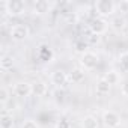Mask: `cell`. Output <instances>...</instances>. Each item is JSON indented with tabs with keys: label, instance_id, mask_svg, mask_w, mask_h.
I'll use <instances>...</instances> for the list:
<instances>
[{
	"label": "cell",
	"instance_id": "1",
	"mask_svg": "<svg viewBox=\"0 0 128 128\" xmlns=\"http://www.w3.org/2000/svg\"><path fill=\"white\" fill-rule=\"evenodd\" d=\"M94 9L96 12V17L106 18V17L113 15V12L116 9V3L112 2V0H96L94 3Z\"/></svg>",
	"mask_w": 128,
	"mask_h": 128
},
{
	"label": "cell",
	"instance_id": "2",
	"mask_svg": "<svg viewBox=\"0 0 128 128\" xmlns=\"http://www.w3.org/2000/svg\"><path fill=\"white\" fill-rule=\"evenodd\" d=\"M98 62H100L98 56H96L95 53H92V51H86V53L82 54V57H80V65H82V68H83L84 71H92V70H95V68L98 66Z\"/></svg>",
	"mask_w": 128,
	"mask_h": 128
},
{
	"label": "cell",
	"instance_id": "3",
	"mask_svg": "<svg viewBox=\"0 0 128 128\" xmlns=\"http://www.w3.org/2000/svg\"><path fill=\"white\" fill-rule=\"evenodd\" d=\"M107 27H108V23L106 21V18H101V17H95L89 23V32L98 36L104 35L107 32Z\"/></svg>",
	"mask_w": 128,
	"mask_h": 128
},
{
	"label": "cell",
	"instance_id": "4",
	"mask_svg": "<svg viewBox=\"0 0 128 128\" xmlns=\"http://www.w3.org/2000/svg\"><path fill=\"white\" fill-rule=\"evenodd\" d=\"M29 33H30V30H29V27L26 24H15V26L11 27V32H9L11 38L14 41H17V42H21V41L27 39Z\"/></svg>",
	"mask_w": 128,
	"mask_h": 128
},
{
	"label": "cell",
	"instance_id": "5",
	"mask_svg": "<svg viewBox=\"0 0 128 128\" xmlns=\"http://www.w3.org/2000/svg\"><path fill=\"white\" fill-rule=\"evenodd\" d=\"M102 122L107 128H118L120 125V116L113 110H106L102 113Z\"/></svg>",
	"mask_w": 128,
	"mask_h": 128
},
{
	"label": "cell",
	"instance_id": "6",
	"mask_svg": "<svg viewBox=\"0 0 128 128\" xmlns=\"http://www.w3.org/2000/svg\"><path fill=\"white\" fill-rule=\"evenodd\" d=\"M33 94L32 90V83L29 82H18L14 86V95L18 98H27Z\"/></svg>",
	"mask_w": 128,
	"mask_h": 128
},
{
	"label": "cell",
	"instance_id": "7",
	"mask_svg": "<svg viewBox=\"0 0 128 128\" xmlns=\"http://www.w3.org/2000/svg\"><path fill=\"white\" fill-rule=\"evenodd\" d=\"M50 80H51V83H53L57 89H60V88H65V86H66V83H68L70 77H68V74H66L65 71H62V70H56V71L51 74Z\"/></svg>",
	"mask_w": 128,
	"mask_h": 128
},
{
	"label": "cell",
	"instance_id": "8",
	"mask_svg": "<svg viewBox=\"0 0 128 128\" xmlns=\"http://www.w3.org/2000/svg\"><path fill=\"white\" fill-rule=\"evenodd\" d=\"M26 9L23 0H9L8 2V14L9 15H21Z\"/></svg>",
	"mask_w": 128,
	"mask_h": 128
},
{
	"label": "cell",
	"instance_id": "9",
	"mask_svg": "<svg viewBox=\"0 0 128 128\" xmlns=\"http://www.w3.org/2000/svg\"><path fill=\"white\" fill-rule=\"evenodd\" d=\"M32 90H33V95L35 96H45L47 92H48V86H47L45 82L38 80V82L32 83Z\"/></svg>",
	"mask_w": 128,
	"mask_h": 128
},
{
	"label": "cell",
	"instance_id": "10",
	"mask_svg": "<svg viewBox=\"0 0 128 128\" xmlns=\"http://www.w3.org/2000/svg\"><path fill=\"white\" fill-rule=\"evenodd\" d=\"M48 11H50V3L47 0H36V2H33V14L42 15Z\"/></svg>",
	"mask_w": 128,
	"mask_h": 128
},
{
	"label": "cell",
	"instance_id": "11",
	"mask_svg": "<svg viewBox=\"0 0 128 128\" xmlns=\"http://www.w3.org/2000/svg\"><path fill=\"white\" fill-rule=\"evenodd\" d=\"M110 83L102 77V78H100L98 82H96V86H95V92L98 94V95H101V96H104V95H108V92H110Z\"/></svg>",
	"mask_w": 128,
	"mask_h": 128
},
{
	"label": "cell",
	"instance_id": "12",
	"mask_svg": "<svg viewBox=\"0 0 128 128\" xmlns=\"http://www.w3.org/2000/svg\"><path fill=\"white\" fill-rule=\"evenodd\" d=\"M84 76H86V72H84V70L83 68H74L71 72H70V82L71 83H82L83 80H84Z\"/></svg>",
	"mask_w": 128,
	"mask_h": 128
},
{
	"label": "cell",
	"instance_id": "13",
	"mask_svg": "<svg viewBox=\"0 0 128 128\" xmlns=\"http://www.w3.org/2000/svg\"><path fill=\"white\" fill-rule=\"evenodd\" d=\"M0 128H14V118L6 110H3L0 116Z\"/></svg>",
	"mask_w": 128,
	"mask_h": 128
},
{
	"label": "cell",
	"instance_id": "14",
	"mask_svg": "<svg viewBox=\"0 0 128 128\" xmlns=\"http://www.w3.org/2000/svg\"><path fill=\"white\" fill-rule=\"evenodd\" d=\"M38 57H39L42 62H48V60H51V57H53V51H51V48H50L48 45H41V47L38 48Z\"/></svg>",
	"mask_w": 128,
	"mask_h": 128
},
{
	"label": "cell",
	"instance_id": "15",
	"mask_svg": "<svg viewBox=\"0 0 128 128\" xmlns=\"http://www.w3.org/2000/svg\"><path fill=\"white\" fill-rule=\"evenodd\" d=\"M125 24H126V21H125V18H124L122 15H116V17H113L112 21H110V27H112L113 30H116V32H120V30L125 27Z\"/></svg>",
	"mask_w": 128,
	"mask_h": 128
},
{
	"label": "cell",
	"instance_id": "16",
	"mask_svg": "<svg viewBox=\"0 0 128 128\" xmlns=\"http://www.w3.org/2000/svg\"><path fill=\"white\" fill-rule=\"evenodd\" d=\"M12 66H14V59H12V56L3 54L2 59H0V68H2L3 71H9V70H12Z\"/></svg>",
	"mask_w": 128,
	"mask_h": 128
},
{
	"label": "cell",
	"instance_id": "17",
	"mask_svg": "<svg viewBox=\"0 0 128 128\" xmlns=\"http://www.w3.org/2000/svg\"><path fill=\"white\" fill-rule=\"evenodd\" d=\"M82 126L83 128H98V120L95 116H84L82 120Z\"/></svg>",
	"mask_w": 128,
	"mask_h": 128
},
{
	"label": "cell",
	"instance_id": "18",
	"mask_svg": "<svg viewBox=\"0 0 128 128\" xmlns=\"http://www.w3.org/2000/svg\"><path fill=\"white\" fill-rule=\"evenodd\" d=\"M104 78L110 83V86H112V84H118L119 80H120V78H119V74H118L116 71H113V70H112V71H107L106 76H104Z\"/></svg>",
	"mask_w": 128,
	"mask_h": 128
},
{
	"label": "cell",
	"instance_id": "19",
	"mask_svg": "<svg viewBox=\"0 0 128 128\" xmlns=\"http://www.w3.org/2000/svg\"><path fill=\"white\" fill-rule=\"evenodd\" d=\"M88 42L84 41V39H80V41H77L76 44H74V48H76V51L77 53H82V54H84L86 51H88Z\"/></svg>",
	"mask_w": 128,
	"mask_h": 128
},
{
	"label": "cell",
	"instance_id": "20",
	"mask_svg": "<svg viewBox=\"0 0 128 128\" xmlns=\"http://www.w3.org/2000/svg\"><path fill=\"white\" fill-rule=\"evenodd\" d=\"M119 65H120L122 71L128 72V51H125V53H122L119 56Z\"/></svg>",
	"mask_w": 128,
	"mask_h": 128
},
{
	"label": "cell",
	"instance_id": "21",
	"mask_svg": "<svg viewBox=\"0 0 128 128\" xmlns=\"http://www.w3.org/2000/svg\"><path fill=\"white\" fill-rule=\"evenodd\" d=\"M9 98H11V94H9V89L8 88H2V89H0V102H2L3 106L9 101Z\"/></svg>",
	"mask_w": 128,
	"mask_h": 128
},
{
	"label": "cell",
	"instance_id": "22",
	"mask_svg": "<svg viewBox=\"0 0 128 128\" xmlns=\"http://www.w3.org/2000/svg\"><path fill=\"white\" fill-rule=\"evenodd\" d=\"M86 42H88V45H96L100 42V36L94 35V33H89V36L86 38Z\"/></svg>",
	"mask_w": 128,
	"mask_h": 128
},
{
	"label": "cell",
	"instance_id": "23",
	"mask_svg": "<svg viewBox=\"0 0 128 128\" xmlns=\"http://www.w3.org/2000/svg\"><path fill=\"white\" fill-rule=\"evenodd\" d=\"M21 128H39L38 124L33 120V119H26L23 124H21Z\"/></svg>",
	"mask_w": 128,
	"mask_h": 128
},
{
	"label": "cell",
	"instance_id": "24",
	"mask_svg": "<svg viewBox=\"0 0 128 128\" xmlns=\"http://www.w3.org/2000/svg\"><path fill=\"white\" fill-rule=\"evenodd\" d=\"M0 12H2V17L9 15L8 14V0H2L0 2Z\"/></svg>",
	"mask_w": 128,
	"mask_h": 128
},
{
	"label": "cell",
	"instance_id": "25",
	"mask_svg": "<svg viewBox=\"0 0 128 128\" xmlns=\"http://www.w3.org/2000/svg\"><path fill=\"white\" fill-rule=\"evenodd\" d=\"M56 128H72V126H71V124H70L68 119H60L56 124Z\"/></svg>",
	"mask_w": 128,
	"mask_h": 128
},
{
	"label": "cell",
	"instance_id": "26",
	"mask_svg": "<svg viewBox=\"0 0 128 128\" xmlns=\"http://www.w3.org/2000/svg\"><path fill=\"white\" fill-rule=\"evenodd\" d=\"M120 92H122V95L128 96V82H125V83L122 84V88H120Z\"/></svg>",
	"mask_w": 128,
	"mask_h": 128
},
{
	"label": "cell",
	"instance_id": "27",
	"mask_svg": "<svg viewBox=\"0 0 128 128\" xmlns=\"http://www.w3.org/2000/svg\"><path fill=\"white\" fill-rule=\"evenodd\" d=\"M118 6H119L120 9H124V11H125V9H128V2H124V3H119Z\"/></svg>",
	"mask_w": 128,
	"mask_h": 128
},
{
	"label": "cell",
	"instance_id": "28",
	"mask_svg": "<svg viewBox=\"0 0 128 128\" xmlns=\"http://www.w3.org/2000/svg\"><path fill=\"white\" fill-rule=\"evenodd\" d=\"M72 128H76V126H72Z\"/></svg>",
	"mask_w": 128,
	"mask_h": 128
}]
</instances>
